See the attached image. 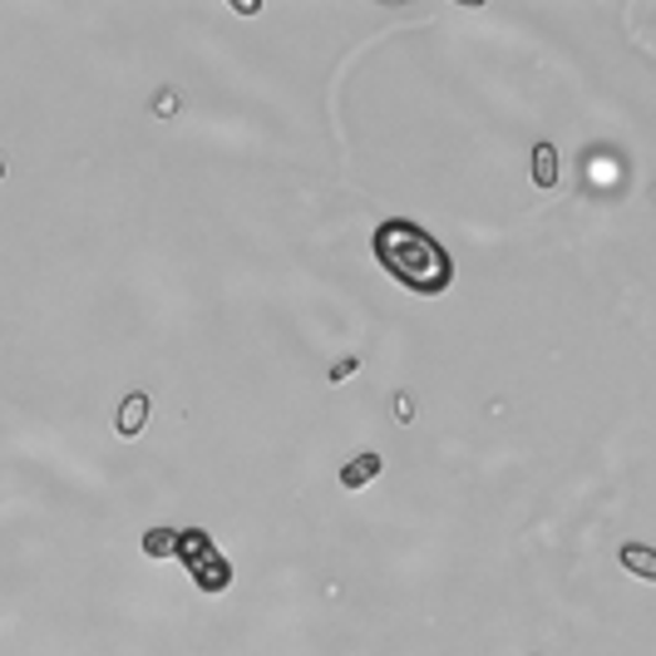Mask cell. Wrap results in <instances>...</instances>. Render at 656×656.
I'll return each instance as SVG.
<instances>
[{
    "instance_id": "3",
    "label": "cell",
    "mask_w": 656,
    "mask_h": 656,
    "mask_svg": "<svg viewBox=\"0 0 656 656\" xmlns=\"http://www.w3.org/2000/svg\"><path fill=\"white\" fill-rule=\"evenodd\" d=\"M148 415H154V400L144 395V390H129V395L119 400V415H114V435L119 440H139Z\"/></svg>"
},
{
    "instance_id": "4",
    "label": "cell",
    "mask_w": 656,
    "mask_h": 656,
    "mask_svg": "<svg viewBox=\"0 0 656 656\" xmlns=\"http://www.w3.org/2000/svg\"><path fill=\"white\" fill-rule=\"evenodd\" d=\"M380 474H385V459H380L375 449H366V454H356V459L341 464V489L356 494V489H366V484H375Z\"/></svg>"
},
{
    "instance_id": "8",
    "label": "cell",
    "mask_w": 656,
    "mask_h": 656,
    "mask_svg": "<svg viewBox=\"0 0 656 656\" xmlns=\"http://www.w3.org/2000/svg\"><path fill=\"white\" fill-rule=\"evenodd\" d=\"M356 370H361V356H346V361L331 366V375H326V380H331V385H341V380H351Z\"/></svg>"
},
{
    "instance_id": "1",
    "label": "cell",
    "mask_w": 656,
    "mask_h": 656,
    "mask_svg": "<svg viewBox=\"0 0 656 656\" xmlns=\"http://www.w3.org/2000/svg\"><path fill=\"white\" fill-rule=\"evenodd\" d=\"M370 252L375 262L415 296H440L449 292L454 282V257L444 252L440 237H430L420 222L410 218H385L375 232H370Z\"/></svg>"
},
{
    "instance_id": "5",
    "label": "cell",
    "mask_w": 656,
    "mask_h": 656,
    "mask_svg": "<svg viewBox=\"0 0 656 656\" xmlns=\"http://www.w3.org/2000/svg\"><path fill=\"white\" fill-rule=\"evenodd\" d=\"M617 558H622V568H627V573L642 578V583H656V553H652L647 543H627Z\"/></svg>"
},
{
    "instance_id": "6",
    "label": "cell",
    "mask_w": 656,
    "mask_h": 656,
    "mask_svg": "<svg viewBox=\"0 0 656 656\" xmlns=\"http://www.w3.org/2000/svg\"><path fill=\"white\" fill-rule=\"evenodd\" d=\"M533 183L538 188H553L558 183V148L553 144H538L533 148Z\"/></svg>"
},
{
    "instance_id": "9",
    "label": "cell",
    "mask_w": 656,
    "mask_h": 656,
    "mask_svg": "<svg viewBox=\"0 0 656 656\" xmlns=\"http://www.w3.org/2000/svg\"><path fill=\"white\" fill-rule=\"evenodd\" d=\"M0 178H6V163H0Z\"/></svg>"
},
{
    "instance_id": "2",
    "label": "cell",
    "mask_w": 656,
    "mask_h": 656,
    "mask_svg": "<svg viewBox=\"0 0 656 656\" xmlns=\"http://www.w3.org/2000/svg\"><path fill=\"white\" fill-rule=\"evenodd\" d=\"M178 558H183L188 578H193L203 592H228L232 583V563L218 553V543L208 533H198V528H188V533H178Z\"/></svg>"
},
{
    "instance_id": "7",
    "label": "cell",
    "mask_w": 656,
    "mask_h": 656,
    "mask_svg": "<svg viewBox=\"0 0 656 656\" xmlns=\"http://www.w3.org/2000/svg\"><path fill=\"white\" fill-rule=\"evenodd\" d=\"M144 553L148 558H178V528H148Z\"/></svg>"
}]
</instances>
